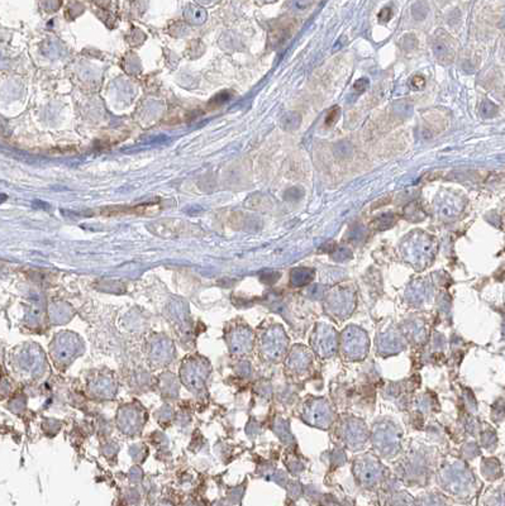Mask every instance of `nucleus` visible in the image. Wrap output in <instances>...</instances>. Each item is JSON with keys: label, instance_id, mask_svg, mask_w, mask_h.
<instances>
[{"label": "nucleus", "instance_id": "3", "mask_svg": "<svg viewBox=\"0 0 505 506\" xmlns=\"http://www.w3.org/2000/svg\"><path fill=\"white\" fill-rule=\"evenodd\" d=\"M300 121H302V117L297 113H288L283 118V128H285L286 130L296 129L299 127Z\"/></svg>", "mask_w": 505, "mask_h": 506}, {"label": "nucleus", "instance_id": "2", "mask_svg": "<svg viewBox=\"0 0 505 506\" xmlns=\"http://www.w3.org/2000/svg\"><path fill=\"white\" fill-rule=\"evenodd\" d=\"M161 210L159 202H145V204L134 205V206H111L104 209V215H141V217H148V215H156Z\"/></svg>", "mask_w": 505, "mask_h": 506}, {"label": "nucleus", "instance_id": "5", "mask_svg": "<svg viewBox=\"0 0 505 506\" xmlns=\"http://www.w3.org/2000/svg\"><path fill=\"white\" fill-rule=\"evenodd\" d=\"M338 116H339V108L338 106H334V108L332 109L331 111H329L328 117H327V119H326L327 126H332L333 123H336Z\"/></svg>", "mask_w": 505, "mask_h": 506}, {"label": "nucleus", "instance_id": "1", "mask_svg": "<svg viewBox=\"0 0 505 506\" xmlns=\"http://www.w3.org/2000/svg\"><path fill=\"white\" fill-rule=\"evenodd\" d=\"M433 51L441 62L450 63L456 55V46L453 38L445 32H438L433 39Z\"/></svg>", "mask_w": 505, "mask_h": 506}, {"label": "nucleus", "instance_id": "4", "mask_svg": "<svg viewBox=\"0 0 505 506\" xmlns=\"http://www.w3.org/2000/svg\"><path fill=\"white\" fill-rule=\"evenodd\" d=\"M410 85H411V87H413V89L422 90L425 85V79L421 75H416L414 77H411Z\"/></svg>", "mask_w": 505, "mask_h": 506}, {"label": "nucleus", "instance_id": "7", "mask_svg": "<svg viewBox=\"0 0 505 506\" xmlns=\"http://www.w3.org/2000/svg\"><path fill=\"white\" fill-rule=\"evenodd\" d=\"M392 17H393V12L390 8H385V9H382L381 13L379 14V18L381 22H387Z\"/></svg>", "mask_w": 505, "mask_h": 506}, {"label": "nucleus", "instance_id": "6", "mask_svg": "<svg viewBox=\"0 0 505 506\" xmlns=\"http://www.w3.org/2000/svg\"><path fill=\"white\" fill-rule=\"evenodd\" d=\"M368 86H369V80L368 79H360L355 82V85H353V89H355V91H357L358 94H361V93H363L366 89H368Z\"/></svg>", "mask_w": 505, "mask_h": 506}]
</instances>
